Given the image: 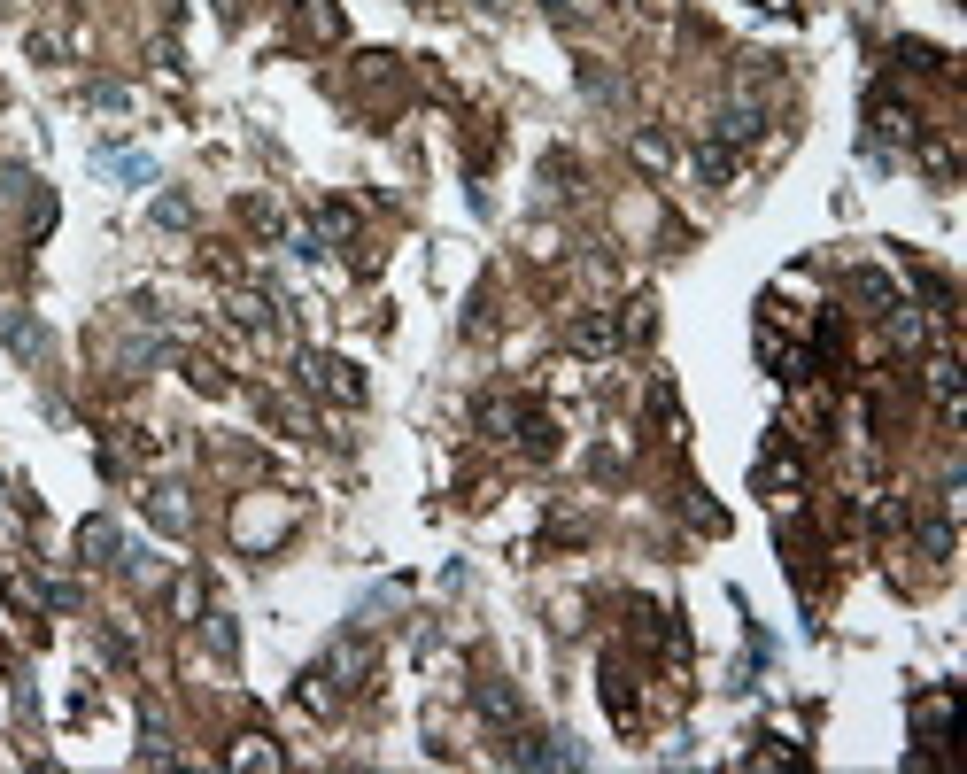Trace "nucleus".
Listing matches in <instances>:
<instances>
[{
  "label": "nucleus",
  "mask_w": 967,
  "mask_h": 774,
  "mask_svg": "<svg viewBox=\"0 0 967 774\" xmlns=\"http://www.w3.org/2000/svg\"><path fill=\"white\" fill-rule=\"evenodd\" d=\"M310 387H325V395H349V403H356V380L341 372V364H325V357H310Z\"/></svg>",
  "instance_id": "f257e3e1"
}]
</instances>
